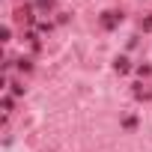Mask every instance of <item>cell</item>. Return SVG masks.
I'll return each mask as SVG.
<instances>
[{
    "instance_id": "cell-1",
    "label": "cell",
    "mask_w": 152,
    "mask_h": 152,
    "mask_svg": "<svg viewBox=\"0 0 152 152\" xmlns=\"http://www.w3.org/2000/svg\"><path fill=\"white\" fill-rule=\"evenodd\" d=\"M119 21H122V12H104V15H102V27H104V30H113Z\"/></svg>"
},
{
    "instance_id": "cell-2",
    "label": "cell",
    "mask_w": 152,
    "mask_h": 152,
    "mask_svg": "<svg viewBox=\"0 0 152 152\" xmlns=\"http://www.w3.org/2000/svg\"><path fill=\"white\" fill-rule=\"evenodd\" d=\"M113 69H116L119 75H125V72H128V57H116V63H113Z\"/></svg>"
},
{
    "instance_id": "cell-3",
    "label": "cell",
    "mask_w": 152,
    "mask_h": 152,
    "mask_svg": "<svg viewBox=\"0 0 152 152\" xmlns=\"http://www.w3.org/2000/svg\"><path fill=\"white\" fill-rule=\"evenodd\" d=\"M134 96H137V99H152V90L143 87V84H137V87H134Z\"/></svg>"
},
{
    "instance_id": "cell-4",
    "label": "cell",
    "mask_w": 152,
    "mask_h": 152,
    "mask_svg": "<svg viewBox=\"0 0 152 152\" xmlns=\"http://www.w3.org/2000/svg\"><path fill=\"white\" fill-rule=\"evenodd\" d=\"M18 69H21V72H30V69H33V63H30L27 57H21V60H18Z\"/></svg>"
},
{
    "instance_id": "cell-5",
    "label": "cell",
    "mask_w": 152,
    "mask_h": 152,
    "mask_svg": "<svg viewBox=\"0 0 152 152\" xmlns=\"http://www.w3.org/2000/svg\"><path fill=\"white\" fill-rule=\"evenodd\" d=\"M6 87H12V96H24V87L21 84H6Z\"/></svg>"
},
{
    "instance_id": "cell-6",
    "label": "cell",
    "mask_w": 152,
    "mask_h": 152,
    "mask_svg": "<svg viewBox=\"0 0 152 152\" xmlns=\"http://www.w3.org/2000/svg\"><path fill=\"white\" fill-rule=\"evenodd\" d=\"M36 6H39V9H51V6H54V0H36Z\"/></svg>"
},
{
    "instance_id": "cell-7",
    "label": "cell",
    "mask_w": 152,
    "mask_h": 152,
    "mask_svg": "<svg viewBox=\"0 0 152 152\" xmlns=\"http://www.w3.org/2000/svg\"><path fill=\"white\" fill-rule=\"evenodd\" d=\"M3 110H6V113H12V99H9V96H3Z\"/></svg>"
},
{
    "instance_id": "cell-8",
    "label": "cell",
    "mask_w": 152,
    "mask_h": 152,
    "mask_svg": "<svg viewBox=\"0 0 152 152\" xmlns=\"http://www.w3.org/2000/svg\"><path fill=\"white\" fill-rule=\"evenodd\" d=\"M143 30H152V15H149V18L143 21Z\"/></svg>"
}]
</instances>
